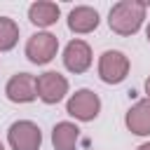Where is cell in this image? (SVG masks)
Returning <instances> with one entry per match:
<instances>
[{
    "mask_svg": "<svg viewBox=\"0 0 150 150\" xmlns=\"http://www.w3.org/2000/svg\"><path fill=\"white\" fill-rule=\"evenodd\" d=\"M145 94H148V101H150V77L145 80Z\"/></svg>",
    "mask_w": 150,
    "mask_h": 150,
    "instance_id": "14",
    "label": "cell"
},
{
    "mask_svg": "<svg viewBox=\"0 0 150 150\" xmlns=\"http://www.w3.org/2000/svg\"><path fill=\"white\" fill-rule=\"evenodd\" d=\"M145 2L138 0H120L117 5H112L110 14H108V26L112 33L117 35H134L145 19Z\"/></svg>",
    "mask_w": 150,
    "mask_h": 150,
    "instance_id": "1",
    "label": "cell"
},
{
    "mask_svg": "<svg viewBox=\"0 0 150 150\" xmlns=\"http://www.w3.org/2000/svg\"><path fill=\"white\" fill-rule=\"evenodd\" d=\"M98 26V12L89 5H80V7H73L70 14H68V28L77 35H84V33H91L96 30Z\"/></svg>",
    "mask_w": 150,
    "mask_h": 150,
    "instance_id": "10",
    "label": "cell"
},
{
    "mask_svg": "<svg viewBox=\"0 0 150 150\" xmlns=\"http://www.w3.org/2000/svg\"><path fill=\"white\" fill-rule=\"evenodd\" d=\"M56 52H59V40H56V35H52V33H47V30L33 33V35L28 38V42H26V56H28V61L35 63V66L49 63V61L56 56Z\"/></svg>",
    "mask_w": 150,
    "mask_h": 150,
    "instance_id": "5",
    "label": "cell"
},
{
    "mask_svg": "<svg viewBox=\"0 0 150 150\" xmlns=\"http://www.w3.org/2000/svg\"><path fill=\"white\" fill-rule=\"evenodd\" d=\"M80 141V127L75 122H59L52 129V145L54 150H75Z\"/></svg>",
    "mask_w": 150,
    "mask_h": 150,
    "instance_id": "12",
    "label": "cell"
},
{
    "mask_svg": "<svg viewBox=\"0 0 150 150\" xmlns=\"http://www.w3.org/2000/svg\"><path fill=\"white\" fill-rule=\"evenodd\" d=\"M0 150H5V145H2V143H0Z\"/></svg>",
    "mask_w": 150,
    "mask_h": 150,
    "instance_id": "17",
    "label": "cell"
},
{
    "mask_svg": "<svg viewBox=\"0 0 150 150\" xmlns=\"http://www.w3.org/2000/svg\"><path fill=\"white\" fill-rule=\"evenodd\" d=\"M129 56L117 49H108L98 56V77L105 84H120L129 75Z\"/></svg>",
    "mask_w": 150,
    "mask_h": 150,
    "instance_id": "2",
    "label": "cell"
},
{
    "mask_svg": "<svg viewBox=\"0 0 150 150\" xmlns=\"http://www.w3.org/2000/svg\"><path fill=\"white\" fill-rule=\"evenodd\" d=\"M63 66L70 70V73H84L89 70L91 66V47L84 42V40H70L63 49Z\"/></svg>",
    "mask_w": 150,
    "mask_h": 150,
    "instance_id": "8",
    "label": "cell"
},
{
    "mask_svg": "<svg viewBox=\"0 0 150 150\" xmlns=\"http://www.w3.org/2000/svg\"><path fill=\"white\" fill-rule=\"evenodd\" d=\"M145 38H148V42H150V23H148V30H145Z\"/></svg>",
    "mask_w": 150,
    "mask_h": 150,
    "instance_id": "16",
    "label": "cell"
},
{
    "mask_svg": "<svg viewBox=\"0 0 150 150\" xmlns=\"http://www.w3.org/2000/svg\"><path fill=\"white\" fill-rule=\"evenodd\" d=\"M7 141L12 150H40L42 131L30 120H19L7 129Z\"/></svg>",
    "mask_w": 150,
    "mask_h": 150,
    "instance_id": "4",
    "label": "cell"
},
{
    "mask_svg": "<svg viewBox=\"0 0 150 150\" xmlns=\"http://www.w3.org/2000/svg\"><path fill=\"white\" fill-rule=\"evenodd\" d=\"M66 112L80 122H91L98 117L101 112V98L98 94H94L91 89H77L68 103H66Z\"/></svg>",
    "mask_w": 150,
    "mask_h": 150,
    "instance_id": "3",
    "label": "cell"
},
{
    "mask_svg": "<svg viewBox=\"0 0 150 150\" xmlns=\"http://www.w3.org/2000/svg\"><path fill=\"white\" fill-rule=\"evenodd\" d=\"M16 42H19V26H16V21L9 19V16H0V52L14 49Z\"/></svg>",
    "mask_w": 150,
    "mask_h": 150,
    "instance_id": "13",
    "label": "cell"
},
{
    "mask_svg": "<svg viewBox=\"0 0 150 150\" xmlns=\"http://www.w3.org/2000/svg\"><path fill=\"white\" fill-rule=\"evenodd\" d=\"M124 124L131 134L136 136H150V101L143 98V101H136L127 115H124Z\"/></svg>",
    "mask_w": 150,
    "mask_h": 150,
    "instance_id": "9",
    "label": "cell"
},
{
    "mask_svg": "<svg viewBox=\"0 0 150 150\" xmlns=\"http://www.w3.org/2000/svg\"><path fill=\"white\" fill-rule=\"evenodd\" d=\"M35 87H38V98L47 105H54V103L63 101V96L68 94V80L56 70H47V73L38 75Z\"/></svg>",
    "mask_w": 150,
    "mask_h": 150,
    "instance_id": "6",
    "label": "cell"
},
{
    "mask_svg": "<svg viewBox=\"0 0 150 150\" xmlns=\"http://www.w3.org/2000/svg\"><path fill=\"white\" fill-rule=\"evenodd\" d=\"M5 96L12 103H30L38 98V87H35V77L30 73H16L9 77L7 87H5Z\"/></svg>",
    "mask_w": 150,
    "mask_h": 150,
    "instance_id": "7",
    "label": "cell"
},
{
    "mask_svg": "<svg viewBox=\"0 0 150 150\" xmlns=\"http://www.w3.org/2000/svg\"><path fill=\"white\" fill-rule=\"evenodd\" d=\"M136 150H150V141H148V143H141Z\"/></svg>",
    "mask_w": 150,
    "mask_h": 150,
    "instance_id": "15",
    "label": "cell"
},
{
    "mask_svg": "<svg viewBox=\"0 0 150 150\" xmlns=\"http://www.w3.org/2000/svg\"><path fill=\"white\" fill-rule=\"evenodd\" d=\"M59 14H61L59 5H56V2H49V0H38V2H33V5L28 7V19H30V23L38 26V28H49V26H54V23L59 21Z\"/></svg>",
    "mask_w": 150,
    "mask_h": 150,
    "instance_id": "11",
    "label": "cell"
}]
</instances>
